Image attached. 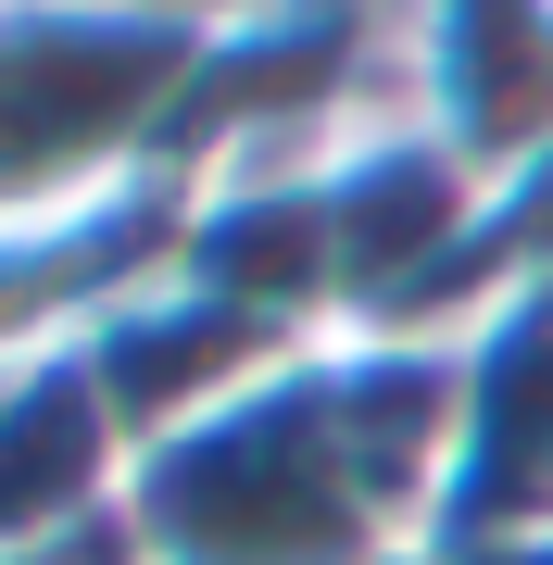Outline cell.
<instances>
[{"mask_svg": "<svg viewBox=\"0 0 553 565\" xmlns=\"http://www.w3.org/2000/svg\"><path fill=\"white\" fill-rule=\"evenodd\" d=\"M453 565H553V515H529V527H491V541H453Z\"/></svg>", "mask_w": 553, "mask_h": 565, "instance_id": "6da1fadb", "label": "cell"}]
</instances>
